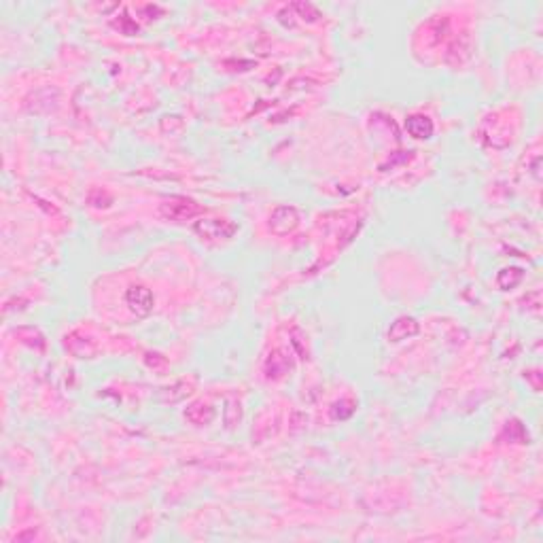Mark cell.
Wrapping results in <instances>:
<instances>
[{
  "mask_svg": "<svg viewBox=\"0 0 543 543\" xmlns=\"http://www.w3.org/2000/svg\"><path fill=\"white\" fill-rule=\"evenodd\" d=\"M185 418L195 424V426H206L216 418V410L210 403L204 401H193L187 410H185Z\"/></svg>",
  "mask_w": 543,
  "mask_h": 543,
  "instance_id": "cell-7",
  "label": "cell"
},
{
  "mask_svg": "<svg viewBox=\"0 0 543 543\" xmlns=\"http://www.w3.org/2000/svg\"><path fill=\"white\" fill-rule=\"evenodd\" d=\"M414 157V151H397V153H391V157L387 161H382V164L378 166L380 172H389V170H395L397 166H403L408 164V161Z\"/></svg>",
  "mask_w": 543,
  "mask_h": 543,
  "instance_id": "cell-11",
  "label": "cell"
},
{
  "mask_svg": "<svg viewBox=\"0 0 543 543\" xmlns=\"http://www.w3.org/2000/svg\"><path fill=\"white\" fill-rule=\"evenodd\" d=\"M418 332H420V325H418V320L416 318H412V316H399V318H395L393 322H391V327H389V342H403V340H410V338H414V336H418Z\"/></svg>",
  "mask_w": 543,
  "mask_h": 543,
  "instance_id": "cell-5",
  "label": "cell"
},
{
  "mask_svg": "<svg viewBox=\"0 0 543 543\" xmlns=\"http://www.w3.org/2000/svg\"><path fill=\"white\" fill-rule=\"evenodd\" d=\"M159 212H161V216H166L168 221L185 223V221H191L193 216H198L202 212V206L191 198L174 195V198L164 200L159 204Z\"/></svg>",
  "mask_w": 543,
  "mask_h": 543,
  "instance_id": "cell-1",
  "label": "cell"
},
{
  "mask_svg": "<svg viewBox=\"0 0 543 543\" xmlns=\"http://www.w3.org/2000/svg\"><path fill=\"white\" fill-rule=\"evenodd\" d=\"M522 281H524V269L522 267H503L497 274V285L503 291L516 289Z\"/></svg>",
  "mask_w": 543,
  "mask_h": 543,
  "instance_id": "cell-9",
  "label": "cell"
},
{
  "mask_svg": "<svg viewBox=\"0 0 543 543\" xmlns=\"http://www.w3.org/2000/svg\"><path fill=\"white\" fill-rule=\"evenodd\" d=\"M355 412H357V403H355L352 399H340V401H336V403L332 406V410H329V414H332L334 420H348Z\"/></svg>",
  "mask_w": 543,
  "mask_h": 543,
  "instance_id": "cell-12",
  "label": "cell"
},
{
  "mask_svg": "<svg viewBox=\"0 0 543 543\" xmlns=\"http://www.w3.org/2000/svg\"><path fill=\"white\" fill-rule=\"evenodd\" d=\"M299 225V212L295 206H276L269 214V230L274 236H289Z\"/></svg>",
  "mask_w": 543,
  "mask_h": 543,
  "instance_id": "cell-3",
  "label": "cell"
},
{
  "mask_svg": "<svg viewBox=\"0 0 543 543\" xmlns=\"http://www.w3.org/2000/svg\"><path fill=\"white\" fill-rule=\"evenodd\" d=\"M291 9L299 11V17H304V20H306V15H310V22H316V20L320 17V13L316 11V7H312L310 3H295Z\"/></svg>",
  "mask_w": 543,
  "mask_h": 543,
  "instance_id": "cell-13",
  "label": "cell"
},
{
  "mask_svg": "<svg viewBox=\"0 0 543 543\" xmlns=\"http://www.w3.org/2000/svg\"><path fill=\"white\" fill-rule=\"evenodd\" d=\"M263 371L269 380H281L283 375H287L291 371V363L281 350H274L267 357V361L263 365Z\"/></svg>",
  "mask_w": 543,
  "mask_h": 543,
  "instance_id": "cell-8",
  "label": "cell"
},
{
  "mask_svg": "<svg viewBox=\"0 0 543 543\" xmlns=\"http://www.w3.org/2000/svg\"><path fill=\"white\" fill-rule=\"evenodd\" d=\"M126 304H128V308H130L136 316L144 318V316H149V314L153 312L155 299H153L151 289H147L144 285H132V287L126 291Z\"/></svg>",
  "mask_w": 543,
  "mask_h": 543,
  "instance_id": "cell-4",
  "label": "cell"
},
{
  "mask_svg": "<svg viewBox=\"0 0 543 543\" xmlns=\"http://www.w3.org/2000/svg\"><path fill=\"white\" fill-rule=\"evenodd\" d=\"M15 336H17L24 344H28V346H32V348H36V350H43V348H45V336H43L38 329H34V327H20V329H15Z\"/></svg>",
  "mask_w": 543,
  "mask_h": 543,
  "instance_id": "cell-10",
  "label": "cell"
},
{
  "mask_svg": "<svg viewBox=\"0 0 543 543\" xmlns=\"http://www.w3.org/2000/svg\"><path fill=\"white\" fill-rule=\"evenodd\" d=\"M406 130L416 140H429L433 136V132H436V124H433L431 117H426L422 113H414L406 119Z\"/></svg>",
  "mask_w": 543,
  "mask_h": 543,
  "instance_id": "cell-6",
  "label": "cell"
},
{
  "mask_svg": "<svg viewBox=\"0 0 543 543\" xmlns=\"http://www.w3.org/2000/svg\"><path fill=\"white\" fill-rule=\"evenodd\" d=\"M193 230L202 240H210V242L230 240L238 234V225L228 219H200L193 225Z\"/></svg>",
  "mask_w": 543,
  "mask_h": 543,
  "instance_id": "cell-2",
  "label": "cell"
}]
</instances>
